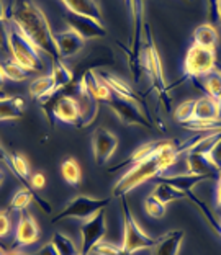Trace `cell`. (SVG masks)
<instances>
[{
  "instance_id": "cell-1",
  "label": "cell",
  "mask_w": 221,
  "mask_h": 255,
  "mask_svg": "<svg viewBox=\"0 0 221 255\" xmlns=\"http://www.w3.org/2000/svg\"><path fill=\"white\" fill-rule=\"evenodd\" d=\"M7 18L51 61L61 59L49 21L33 0H15L7 10Z\"/></svg>"
},
{
  "instance_id": "cell-2",
  "label": "cell",
  "mask_w": 221,
  "mask_h": 255,
  "mask_svg": "<svg viewBox=\"0 0 221 255\" xmlns=\"http://www.w3.org/2000/svg\"><path fill=\"white\" fill-rule=\"evenodd\" d=\"M180 155V142L176 141H167L166 146L153 157L139 162V164L133 165L118 182L115 183L112 190L113 196H126L128 191L136 188L138 185L151 180L162 175V172H166L169 167H172L177 162Z\"/></svg>"
},
{
  "instance_id": "cell-3",
  "label": "cell",
  "mask_w": 221,
  "mask_h": 255,
  "mask_svg": "<svg viewBox=\"0 0 221 255\" xmlns=\"http://www.w3.org/2000/svg\"><path fill=\"white\" fill-rule=\"evenodd\" d=\"M143 64L146 75L151 79V87L158 94L161 105L166 108V112H171L172 108V97L169 94L166 77H164V67H162L161 56L156 48V43L151 33V26L144 23V46H143Z\"/></svg>"
},
{
  "instance_id": "cell-4",
  "label": "cell",
  "mask_w": 221,
  "mask_h": 255,
  "mask_svg": "<svg viewBox=\"0 0 221 255\" xmlns=\"http://www.w3.org/2000/svg\"><path fill=\"white\" fill-rule=\"evenodd\" d=\"M38 103L51 123L54 120H59L62 123L71 125L74 128L82 126V112H80V105L74 95L66 94L64 90L53 92V94L44 97Z\"/></svg>"
},
{
  "instance_id": "cell-5",
  "label": "cell",
  "mask_w": 221,
  "mask_h": 255,
  "mask_svg": "<svg viewBox=\"0 0 221 255\" xmlns=\"http://www.w3.org/2000/svg\"><path fill=\"white\" fill-rule=\"evenodd\" d=\"M133 18V41L130 49L125 48L128 66L133 74V79L139 82L141 75L146 74L143 64V46H144V3L143 0H128Z\"/></svg>"
},
{
  "instance_id": "cell-6",
  "label": "cell",
  "mask_w": 221,
  "mask_h": 255,
  "mask_svg": "<svg viewBox=\"0 0 221 255\" xmlns=\"http://www.w3.org/2000/svg\"><path fill=\"white\" fill-rule=\"evenodd\" d=\"M121 213H123V244L121 247H123L126 255H133L143 249H154L158 244V239L148 236L141 226L136 223L125 196H121Z\"/></svg>"
},
{
  "instance_id": "cell-7",
  "label": "cell",
  "mask_w": 221,
  "mask_h": 255,
  "mask_svg": "<svg viewBox=\"0 0 221 255\" xmlns=\"http://www.w3.org/2000/svg\"><path fill=\"white\" fill-rule=\"evenodd\" d=\"M8 51L11 54V59H15L23 67H26L30 72L41 71L44 66L41 56H39V49L13 25L8 28Z\"/></svg>"
},
{
  "instance_id": "cell-8",
  "label": "cell",
  "mask_w": 221,
  "mask_h": 255,
  "mask_svg": "<svg viewBox=\"0 0 221 255\" xmlns=\"http://www.w3.org/2000/svg\"><path fill=\"white\" fill-rule=\"evenodd\" d=\"M110 203V198H92L87 195H77L75 198L64 206L61 213H57L53 218V224L61 223L62 219H89L95 216L98 211L105 210V206Z\"/></svg>"
},
{
  "instance_id": "cell-9",
  "label": "cell",
  "mask_w": 221,
  "mask_h": 255,
  "mask_svg": "<svg viewBox=\"0 0 221 255\" xmlns=\"http://www.w3.org/2000/svg\"><path fill=\"white\" fill-rule=\"evenodd\" d=\"M215 66H217V54H215V51L192 44L187 54H185V61H184L185 79L199 80L208 75L212 71H215L217 69Z\"/></svg>"
},
{
  "instance_id": "cell-10",
  "label": "cell",
  "mask_w": 221,
  "mask_h": 255,
  "mask_svg": "<svg viewBox=\"0 0 221 255\" xmlns=\"http://www.w3.org/2000/svg\"><path fill=\"white\" fill-rule=\"evenodd\" d=\"M107 105L112 108V112L118 117L121 123L128 126H143V128H153L154 121L148 112H143L136 102L126 100V98L112 97L107 102Z\"/></svg>"
},
{
  "instance_id": "cell-11",
  "label": "cell",
  "mask_w": 221,
  "mask_h": 255,
  "mask_svg": "<svg viewBox=\"0 0 221 255\" xmlns=\"http://www.w3.org/2000/svg\"><path fill=\"white\" fill-rule=\"evenodd\" d=\"M80 254L90 255L94 247L100 242L107 234V223H105V210L98 211L95 216L80 224Z\"/></svg>"
},
{
  "instance_id": "cell-12",
  "label": "cell",
  "mask_w": 221,
  "mask_h": 255,
  "mask_svg": "<svg viewBox=\"0 0 221 255\" xmlns=\"http://www.w3.org/2000/svg\"><path fill=\"white\" fill-rule=\"evenodd\" d=\"M64 20H66L69 30L77 33L84 39H97V38H103L107 34V30L102 25V21L90 18V16L66 11L64 13Z\"/></svg>"
},
{
  "instance_id": "cell-13",
  "label": "cell",
  "mask_w": 221,
  "mask_h": 255,
  "mask_svg": "<svg viewBox=\"0 0 221 255\" xmlns=\"http://www.w3.org/2000/svg\"><path fill=\"white\" fill-rule=\"evenodd\" d=\"M118 147V137L105 128H97L92 134V149H94V159L98 165H103L113 157L115 150Z\"/></svg>"
},
{
  "instance_id": "cell-14",
  "label": "cell",
  "mask_w": 221,
  "mask_h": 255,
  "mask_svg": "<svg viewBox=\"0 0 221 255\" xmlns=\"http://www.w3.org/2000/svg\"><path fill=\"white\" fill-rule=\"evenodd\" d=\"M20 219L15 231V244L18 246H31L39 239V228L34 218L26 210L20 211Z\"/></svg>"
},
{
  "instance_id": "cell-15",
  "label": "cell",
  "mask_w": 221,
  "mask_h": 255,
  "mask_svg": "<svg viewBox=\"0 0 221 255\" xmlns=\"http://www.w3.org/2000/svg\"><path fill=\"white\" fill-rule=\"evenodd\" d=\"M57 51H59V57L64 61L67 57H72L75 54H79L84 49L85 39L80 38L77 33H74L72 30H66L54 34Z\"/></svg>"
},
{
  "instance_id": "cell-16",
  "label": "cell",
  "mask_w": 221,
  "mask_h": 255,
  "mask_svg": "<svg viewBox=\"0 0 221 255\" xmlns=\"http://www.w3.org/2000/svg\"><path fill=\"white\" fill-rule=\"evenodd\" d=\"M187 167H189V173L203 175L207 178H218L221 173V170H218L217 165L210 160L208 154L194 152V150L187 152Z\"/></svg>"
},
{
  "instance_id": "cell-17",
  "label": "cell",
  "mask_w": 221,
  "mask_h": 255,
  "mask_svg": "<svg viewBox=\"0 0 221 255\" xmlns=\"http://www.w3.org/2000/svg\"><path fill=\"white\" fill-rule=\"evenodd\" d=\"M31 201H36L38 206L41 208V210L49 214L51 213V206L48 201H44L41 196H38L36 193H33V190L30 187H26V185H23L21 188L16 190L15 196L11 198L10 201V210L11 211H25L28 206H30Z\"/></svg>"
},
{
  "instance_id": "cell-18",
  "label": "cell",
  "mask_w": 221,
  "mask_h": 255,
  "mask_svg": "<svg viewBox=\"0 0 221 255\" xmlns=\"http://www.w3.org/2000/svg\"><path fill=\"white\" fill-rule=\"evenodd\" d=\"M167 141H151V142H146L143 144V146H139L136 150H133L131 155H128L125 160H121L120 164H116L113 169H110V172H115L116 169H121V167H126V165H136L139 162L146 160L149 157H153L159 152V150L166 146Z\"/></svg>"
},
{
  "instance_id": "cell-19",
  "label": "cell",
  "mask_w": 221,
  "mask_h": 255,
  "mask_svg": "<svg viewBox=\"0 0 221 255\" xmlns=\"http://www.w3.org/2000/svg\"><path fill=\"white\" fill-rule=\"evenodd\" d=\"M194 121H221V105L210 95H203L195 100Z\"/></svg>"
},
{
  "instance_id": "cell-20",
  "label": "cell",
  "mask_w": 221,
  "mask_h": 255,
  "mask_svg": "<svg viewBox=\"0 0 221 255\" xmlns=\"http://www.w3.org/2000/svg\"><path fill=\"white\" fill-rule=\"evenodd\" d=\"M184 229H176L158 237V244L153 249V255H177L184 241Z\"/></svg>"
},
{
  "instance_id": "cell-21",
  "label": "cell",
  "mask_w": 221,
  "mask_h": 255,
  "mask_svg": "<svg viewBox=\"0 0 221 255\" xmlns=\"http://www.w3.org/2000/svg\"><path fill=\"white\" fill-rule=\"evenodd\" d=\"M26 108L25 98L20 95L0 97V121H13L23 117Z\"/></svg>"
},
{
  "instance_id": "cell-22",
  "label": "cell",
  "mask_w": 221,
  "mask_h": 255,
  "mask_svg": "<svg viewBox=\"0 0 221 255\" xmlns=\"http://www.w3.org/2000/svg\"><path fill=\"white\" fill-rule=\"evenodd\" d=\"M79 82L82 84L98 102H108L110 98H112V90L103 82L100 75H97L94 71H87Z\"/></svg>"
},
{
  "instance_id": "cell-23",
  "label": "cell",
  "mask_w": 221,
  "mask_h": 255,
  "mask_svg": "<svg viewBox=\"0 0 221 255\" xmlns=\"http://www.w3.org/2000/svg\"><path fill=\"white\" fill-rule=\"evenodd\" d=\"M102 77L103 82L107 84V87L112 90V94H115V97H120V98H126V100H131V102H141V97H139L135 90L128 85L125 80H121L120 77H115V75L108 74V72H100L98 74Z\"/></svg>"
},
{
  "instance_id": "cell-24",
  "label": "cell",
  "mask_w": 221,
  "mask_h": 255,
  "mask_svg": "<svg viewBox=\"0 0 221 255\" xmlns=\"http://www.w3.org/2000/svg\"><path fill=\"white\" fill-rule=\"evenodd\" d=\"M61 2L64 3V7L67 8V11L85 15V16H90V18L102 21V11L95 0H61Z\"/></svg>"
},
{
  "instance_id": "cell-25",
  "label": "cell",
  "mask_w": 221,
  "mask_h": 255,
  "mask_svg": "<svg viewBox=\"0 0 221 255\" xmlns=\"http://www.w3.org/2000/svg\"><path fill=\"white\" fill-rule=\"evenodd\" d=\"M192 38H194V44L202 46L205 49L215 51L218 46V31L210 23H203V25L197 26Z\"/></svg>"
},
{
  "instance_id": "cell-26",
  "label": "cell",
  "mask_w": 221,
  "mask_h": 255,
  "mask_svg": "<svg viewBox=\"0 0 221 255\" xmlns=\"http://www.w3.org/2000/svg\"><path fill=\"white\" fill-rule=\"evenodd\" d=\"M51 77L54 80V90L61 92V90H66L67 87L72 84L74 74L71 69L62 62V59H54V61H51Z\"/></svg>"
},
{
  "instance_id": "cell-27",
  "label": "cell",
  "mask_w": 221,
  "mask_h": 255,
  "mask_svg": "<svg viewBox=\"0 0 221 255\" xmlns=\"http://www.w3.org/2000/svg\"><path fill=\"white\" fill-rule=\"evenodd\" d=\"M159 182H166V183H171L172 187H176L179 190L185 191V193H189L192 191V188L195 187V185H199L200 182L203 180H208L207 177L203 175H194V173H184V175H169V177H156Z\"/></svg>"
},
{
  "instance_id": "cell-28",
  "label": "cell",
  "mask_w": 221,
  "mask_h": 255,
  "mask_svg": "<svg viewBox=\"0 0 221 255\" xmlns=\"http://www.w3.org/2000/svg\"><path fill=\"white\" fill-rule=\"evenodd\" d=\"M28 92L34 100H43L44 97H48L49 94H53L54 90V80L51 75H41V77L34 79L33 82L28 85Z\"/></svg>"
},
{
  "instance_id": "cell-29",
  "label": "cell",
  "mask_w": 221,
  "mask_h": 255,
  "mask_svg": "<svg viewBox=\"0 0 221 255\" xmlns=\"http://www.w3.org/2000/svg\"><path fill=\"white\" fill-rule=\"evenodd\" d=\"M61 173H62L64 182H66L67 185H71V187H74V188H77L80 185V182H82V172H80V165L74 157H67L66 160L62 162Z\"/></svg>"
},
{
  "instance_id": "cell-30",
  "label": "cell",
  "mask_w": 221,
  "mask_h": 255,
  "mask_svg": "<svg viewBox=\"0 0 221 255\" xmlns=\"http://www.w3.org/2000/svg\"><path fill=\"white\" fill-rule=\"evenodd\" d=\"M154 196H158V198L162 201V203H172V201H179V200H184L187 198V193L182 190H179L176 187H172L171 183H166V182H159L158 187L154 188L153 191Z\"/></svg>"
},
{
  "instance_id": "cell-31",
  "label": "cell",
  "mask_w": 221,
  "mask_h": 255,
  "mask_svg": "<svg viewBox=\"0 0 221 255\" xmlns=\"http://www.w3.org/2000/svg\"><path fill=\"white\" fill-rule=\"evenodd\" d=\"M187 198H189L192 203H194V205H195L197 208H199L200 213L203 214V216H205L207 223L210 224V228L215 231V233H217L218 236H221V221H220V219H217V216H215V214H213L210 210H208V206L205 205V201H202V200L199 198V196L194 195L192 191H189V193H187Z\"/></svg>"
},
{
  "instance_id": "cell-32",
  "label": "cell",
  "mask_w": 221,
  "mask_h": 255,
  "mask_svg": "<svg viewBox=\"0 0 221 255\" xmlns=\"http://www.w3.org/2000/svg\"><path fill=\"white\" fill-rule=\"evenodd\" d=\"M2 69H3L5 77L13 80V82H21V80L28 79V74H30V71H28L26 67H23L21 64H18L15 59L5 61L2 64Z\"/></svg>"
},
{
  "instance_id": "cell-33",
  "label": "cell",
  "mask_w": 221,
  "mask_h": 255,
  "mask_svg": "<svg viewBox=\"0 0 221 255\" xmlns=\"http://www.w3.org/2000/svg\"><path fill=\"white\" fill-rule=\"evenodd\" d=\"M51 242H53V246L56 247V251L59 255H79L80 251H77V247L74 246V242L69 239L67 236H64L61 233H56L53 236V239H51Z\"/></svg>"
},
{
  "instance_id": "cell-34",
  "label": "cell",
  "mask_w": 221,
  "mask_h": 255,
  "mask_svg": "<svg viewBox=\"0 0 221 255\" xmlns=\"http://www.w3.org/2000/svg\"><path fill=\"white\" fill-rule=\"evenodd\" d=\"M144 211H146V214L151 218L161 219L166 216V203H162L158 196H154L151 193L149 196H146V200H144Z\"/></svg>"
},
{
  "instance_id": "cell-35",
  "label": "cell",
  "mask_w": 221,
  "mask_h": 255,
  "mask_svg": "<svg viewBox=\"0 0 221 255\" xmlns=\"http://www.w3.org/2000/svg\"><path fill=\"white\" fill-rule=\"evenodd\" d=\"M194 115H195V100H187L174 110V120L180 125L190 123L194 121Z\"/></svg>"
},
{
  "instance_id": "cell-36",
  "label": "cell",
  "mask_w": 221,
  "mask_h": 255,
  "mask_svg": "<svg viewBox=\"0 0 221 255\" xmlns=\"http://www.w3.org/2000/svg\"><path fill=\"white\" fill-rule=\"evenodd\" d=\"M11 164H13V173L20 178L21 183L30 180V164L21 154H11Z\"/></svg>"
},
{
  "instance_id": "cell-37",
  "label": "cell",
  "mask_w": 221,
  "mask_h": 255,
  "mask_svg": "<svg viewBox=\"0 0 221 255\" xmlns=\"http://www.w3.org/2000/svg\"><path fill=\"white\" fill-rule=\"evenodd\" d=\"M92 254H95V255H126V252L123 251L121 246H115L112 242H103V241H100L94 247Z\"/></svg>"
},
{
  "instance_id": "cell-38",
  "label": "cell",
  "mask_w": 221,
  "mask_h": 255,
  "mask_svg": "<svg viewBox=\"0 0 221 255\" xmlns=\"http://www.w3.org/2000/svg\"><path fill=\"white\" fill-rule=\"evenodd\" d=\"M208 157L213 162L215 165H217V169L221 170V137L217 141V144L212 147V150L208 152Z\"/></svg>"
},
{
  "instance_id": "cell-39",
  "label": "cell",
  "mask_w": 221,
  "mask_h": 255,
  "mask_svg": "<svg viewBox=\"0 0 221 255\" xmlns=\"http://www.w3.org/2000/svg\"><path fill=\"white\" fill-rule=\"evenodd\" d=\"M28 185H30L31 190H43L46 185V177L41 172H36L30 175V180H28Z\"/></svg>"
},
{
  "instance_id": "cell-40",
  "label": "cell",
  "mask_w": 221,
  "mask_h": 255,
  "mask_svg": "<svg viewBox=\"0 0 221 255\" xmlns=\"http://www.w3.org/2000/svg\"><path fill=\"white\" fill-rule=\"evenodd\" d=\"M0 51H8V26L5 20H0Z\"/></svg>"
},
{
  "instance_id": "cell-41",
  "label": "cell",
  "mask_w": 221,
  "mask_h": 255,
  "mask_svg": "<svg viewBox=\"0 0 221 255\" xmlns=\"http://www.w3.org/2000/svg\"><path fill=\"white\" fill-rule=\"evenodd\" d=\"M10 233V219L5 213H0V239L7 237Z\"/></svg>"
},
{
  "instance_id": "cell-42",
  "label": "cell",
  "mask_w": 221,
  "mask_h": 255,
  "mask_svg": "<svg viewBox=\"0 0 221 255\" xmlns=\"http://www.w3.org/2000/svg\"><path fill=\"white\" fill-rule=\"evenodd\" d=\"M0 162H2V164H5L11 172H13V164H11V155L7 152V150L3 149L2 144H0Z\"/></svg>"
},
{
  "instance_id": "cell-43",
  "label": "cell",
  "mask_w": 221,
  "mask_h": 255,
  "mask_svg": "<svg viewBox=\"0 0 221 255\" xmlns=\"http://www.w3.org/2000/svg\"><path fill=\"white\" fill-rule=\"evenodd\" d=\"M34 255H59V254H57L56 247L53 246V242H49V244H46L39 249L38 252H34Z\"/></svg>"
},
{
  "instance_id": "cell-44",
  "label": "cell",
  "mask_w": 221,
  "mask_h": 255,
  "mask_svg": "<svg viewBox=\"0 0 221 255\" xmlns=\"http://www.w3.org/2000/svg\"><path fill=\"white\" fill-rule=\"evenodd\" d=\"M217 208H218V211L221 213V173H220V177L217 178Z\"/></svg>"
},
{
  "instance_id": "cell-45",
  "label": "cell",
  "mask_w": 221,
  "mask_h": 255,
  "mask_svg": "<svg viewBox=\"0 0 221 255\" xmlns=\"http://www.w3.org/2000/svg\"><path fill=\"white\" fill-rule=\"evenodd\" d=\"M215 11H217V20L221 21V0H215Z\"/></svg>"
},
{
  "instance_id": "cell-46",
  "label": "cell",
  "mask_w": 221,
  "mask_h": 255,
  "mask_svg": "<svg viewBox=\"0 0 221 255\" xmlns=\"http://www.w3.org/2000/svg\"><path fill=\"white\" fill-rule=\"evenodd\" d=\"M0 20H7V8H5L2 0H0Z\"/></svg>"
},
{
  "instance_id": "cell-47",
  "label": "cell",
  "mask_w": 221,
  "mask_h": 255,
  "mask_svg": "<svg viewBox=\"0 0 221 255\" xmlns=\"http://www.w3.org/2000/svg\"><path fill=\"white\" fill-rule=\"evenodd\" d=\"M5 74H3V69H2V64H0V92L3 90V82H5Z\"/></svg>"
},
{
  "instance_id": "cell-48",
  "label": "cell",
  "mask_w": 221,
  "mask_h": 255,
  "mask_svg": "<svg viewBox=\"0 0 221 255\" xmlns=\"http://www.w3.org/2000/svg\"><path fill=\"white\" fill-rule=\"evenodd\" d=\"M5 255H34V254H21V252H5Z\"/></svg>"
},
{
  "instance_id": "cell-49",
  "label": "cell",
  "mask_w": 221,
  "mask_h": 255,
  "mask_svg": "<svg viewBox=\"0 0 221 255\" xmlns=\"http://www.w3.org/2000/svg\"><path fill=\"white\" fill-rule=\"evenodd\" d=\"M2 182H3V172L0 170V185H2Z\"/></svg>"
},
{
  "instance_id": "cell-50",
  "label": "cell",
  "mask_w": 221,
  "mask_h": 255,
  "mask_svg": "<svg viewBox=\"0 0 221 255\" xmlns=\"http://www.w3.org/2000/svg\"><path fill=\"white\" fill-rule=\"evenodd\" d=\"M0 255H5V251H3L2 247H0Z\"/></svg>"
},
{
  "instance_id": "cell-51",
  "label": "cell",
  "mask_w": 221,
  "mask_h": 255,
  "mask_svg": "<svg viewBox=\"0 0 221 255\" xmlns=\"http://www.w3.org/2000/svg\"><path fill=\"white\" fill-rule=\"evenodd\" d=\"M79 255H82V254H79Z\"/></svg>"
},
{
  "instance_id": "cell-52",
  "label": "cell",
  "mask_w": 221,
  "mask_h": 255,
  "mask_svg": "<svg viewBox=\"0 0 221 255\" xmlns=\"http://www.w3.org/2000/svg\"><path fill=\"white\" fill-rule=\"evenodd\" d=\"M126 2H128V0H126Z\"/></svg>"
}]
</instances>
